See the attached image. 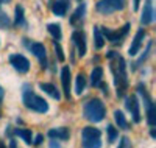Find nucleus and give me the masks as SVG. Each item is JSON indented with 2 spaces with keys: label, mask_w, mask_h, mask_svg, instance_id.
Returning <instances> with one entry per match:
<instances>
[{
  "label": "nucleus",
  "mask_w": 156,
  "mask_h": 148,
  "mask_svg": "<svg viewBox=\"0 0 156 148\" xmlns=\"http://www.w3.org/2000/svg\"><path fill=\"white\" fill-rule=\"evenodd\" d=\"M3 95H5V90H3L2 86H0V114H2V101H3Z\"/></svg>",
  "instance_id": "nucleus-32"
},
{
  "label": "nucleus",
  "mask_w": 156,
  "mask_h": 148,
  "mask_svg": "<svg viewBox=\"0 0 156 148\" xmlns=\"http://www.w3.org/2000/svg\"><path fill=\"white\" fill-rule=\"evenodd\" d=\"M94 42H95V48H103L105 45V37H103L101 31H100V26H94Z\"/></svg>",
  "instance_id": "nucleus-23"
},
{
  "label": "nucleus",
  "mask_w": 156,
  "mask_h": 148,
  "mask_svg": "<svg viewBox=\"0 0 156 148\" xmlns=\"http://www.w3.org/2000/svg\"><path fill=\"white\" fill-rule=\"evenodd\" d=\"M30 50L37 58V61H39L42 69H47L48 62H47V50H45V47L42 44H39V42H33V44H30Z\"/></svg>",
  "instance_id": "nucleus-8"
},
{
  "label": "nucleus",
  "mask_w": 156,
  "mask_h": 148,
  "mask_svg": "<svg viewBox=\"0 0 156 148\" xmlns=\"http://www.w3.org/2000/svg\"><path fill=\"white\" fill-rule=\"evenodd\" d=\"M139 3H140V0H133V9L134 11L139 9Z\"/></svg>",
  "instance_id": "nucleus-33"
},
{
  "label": "nucleus",
  "mask_w": 156,
  "mask_h": 148,
  "mask_svg": "<svg viewBox=\"0 0 156 148\" xmlns=\"http://www.w3.org/2000/svg\"><path fill=\"white\" fill-rule=\"evenodd\" d=\"M126 0H100L97 3V11L101 14H112L114 11H120L125 8Z\"/></svg>",
  "instance_id": "nucleus-5"
},
{
  "label": "nucleus",
  "mask_w": 156,
  "mask_h": 148,
  "mask_svg": "<svg viewBox=\"0 0 156 148\" xmlns=\"http://www.w3.org/2000/svg\"><path fill=\"white\" fill-rule=\"evenodd\" d=\"M139 100H137V97L136 95H131V97H128L126 98V107H128V111L131 112V115H133V120L136 123H139L140 122V111H139Z\"/></svg>",
  "instance_id": "nucleus-10"
},
{
  "label": "nucleus",
  "mask_w": 156,
  "mask_h": 148,
  "mask_svg": "<svg viewBox=\"0 0 156 148\" xmlns=\"http://www.w3.org/2000/svg\"><path fill=\"white\" fill-rule=\"evenodd\" d=\"M47 134H48V137H51V139L67 140V139H69V136H70V131H69V128L61 126V128H53V129H50Z\"/></svg>",
  "instance_id": "nucleus-15"
},
{
  "label": "nucleus",
  "mask_w": 156,
  "mask_h": 148,
  "mask_svg": "<svg viewBox=\"0 0 156 148\" xmlns=\"http://www.w3.org/2000/svg\"><path fill=\"white\" fill-rule=\"evenodd\" d=\"M103 78V69L101 67H95V69L92 70V73H90V84H92L94 87H97Z\"/></svg>",
  "instance_id": "nucleus-17"
},
{
  "label": "nucleus",
  "mask_w": 156,
  "mask_h": 148,
  "mask_svg": "<svg viewBox=\"0 0 156 148\" xmlns=\"http://www.w3.org/2000/svg\"><path fill=\"white\" fill-rule=\"evenodd\" d=\"M55 51H56V56H58V59L62 62L64 59H66V56H64V53H62V48H61V45L55 41Z\"/></svg>",
  "instance_id": "nucleus-29"
},
{
  "label": "nucleus",
  "mask_w": 156,
  "mask_h": 148,
  "mask_svg": "<svg viewBox=\"0 0 156 148\" xmlns=\"http://www.w3.org/2000/svg\"><path fill=\"white\" fill-rule=\"evenodd\" d=\"M128 28H129V23H126L120 31H119V30L112 31V30H109V28H105V26H100V31H101L103 37H105L106 41H109L111 44L117 45V44H122L123 37H125L126 33H128Z\"/></svg>",
  "instance_id": "nucleus-6"
},
{
  "label": "nucleus",
  "mask_w": 156,
  "mask_h": 148,
  "mask_svg": "<svg viewBox=\"0 0 156 148\" xmlns=\"http://www.w3.org/2000/svg\"><path fill=\"white\" fill-rule=\"evenodd\" d=\"M83 114L84 117L92 123H98L101 122L106 115V107L103 104L101 100L98 98H94V100H89L86 104H84V109H83Z\"/></svg>",
  "instance_id": "nucleus-2"
},
{
  "label": "nucleus",
  "mask_w": 156,
  "mask_h": 148,
  "mask_svg": "<svg viewBox=\"0 0 156 148\" xmlns=\"http://www.w3.org/2000/svg\"><path fill=\"white\" fill-rule=\"evenodd\" d=\"M9 64L14 67V70H17L19 73H27L30 70V61L23 55H19V53L9 56Z\"/></svg>",
  "instance_id": "nucleus-7"
},
{
  "label": "nucleus",
  "mask_w": 156,
  "mask_h": 148,
  "mask_svg": "<svg viewBox=\"0 0 156 148\" xmlns=\"http://www.w3.org/2000/svg\"><path fill=\"white\" fill-rule=\"evenodd\" d=\"M78 2H81V0H78Z\"/></svg>",
  "instance_id": "nucleus-36"
},
{
  "label": "nucleus",
  "mask_w": 156,
  "mask_h": 148,
  "mask_svg": "<svg viewBox=\"0 0 156 148\" xmlns=\"http://www.w3.org/2000/svg\"><path fill=\"white\" fill-rule=\"evenodd\" d=\"M70 8V0H55L53 5H51V11H53V14L62 17L66 16L67 9Z\"/></svg>",
  "instance_id": "nucleus-14"
},
{
  "label": "nucleus",
  "mask_w": 156,
  "mask_h": 148,
  "mask_svg": "<svg viewBox=\"0 0 156 148\" xmlns=\"http://www.w3.org/2000/svg\"><path fill=\"white\" fill-rule=\"evenodd\" d=\"M39 87H41L45 93H48V95L51 98H55V100H61V93L59 90L53 86V84H50V83H39Z\"/></svg>",
  "instance_id": "nucleus-16"
},
{
  "label": "nucleus",
  "mask_w": 156,
  "mask_h": 148,
  "mask_svg": "<svg viewBox=\"0 0 156 148\" xmlns=\"http://www.w3.org/2000/svg\"><path fill=\"white\" fill-rule=\"evenodd\" d=\"M61 83L66 98H70V69L67 65H64L61 69Z\"/></svg>",
  "instance_id": "nucleus-13"
},
{
  "label": "nucleus",
  "mask_w": 156,
  "mask_h": 148,
  "mask_svg": "<svg viewBox=\"0 0 156 148\" xmlns=\"http://www.w3.org/2000/svg\"><path fill=\"white\" fill-rule=\"evenodd\" d=\"M8 2H11V0H0V3H8Z\"/></svg>",
  "instance_id": "nucleus-35"
},
{
  "label": "nucleus",
  "mask_w": 156,
  "mask_h": 148,
  "mask_svg": "<svg viewBox=\"0 0 156 148\" xmlns=\"http://www.w3.org/2000/svg\"><path fill=\"white\" fill-rule=\"evenodd\" d=\"M84 12H86V5L81 3L80 6L76 8V11L73 12V16L70 17V23H72V25H76L78 20H81V19L84 17Z\"/></svg>",
  "instance_id": "nucleus-20"
},
{
  "label": "nucleus",
  "mask_w": 156,
  "mask_h": 148,
  "mask_svg": "<svg viewBox=\"0 0 156 148\" xmlns=\"http://www.w3.org/2000/svg\"><path fill=\"white\" fill-rule=\"evenodd\" d=\"M42 140H44V136H42V134H37L33 143H34V145H41V143H42Z\"/></svg>",
  "instance_id": "nucleus-30"
},
{
  "label": "nucleus",
  "mask_w": 156,
  "mask_h": 148,
  "mask_svg": "<svg viewBox=\"0 0 156 148\" xmlns=\"http://www.w3.org/2000/svg\"><path fill=\"white\" fill-rule=\"evenodd\" d=\"M147 107V122L150 126H154L156 125V107H154V103H150Z\"/></svg>",
  "instance_id": "nucleus-19"
},
{
  "label": "nucleus",
  "mask_w": 156,
  "mask_h": 148,
  "mask_svg": "<svg viewBox=\"0 0 156 148\" xmlns=\"http://www.w3.org/2000/svg\"><path fill=\"white\" fill-rule=\"evenodd\" d=\"M83 146L86 148H98L101 146V132L94 126H86L83 129Z\"/></svg>",
  "instance_id": "nucleus-4"
},
{
  "label": "nucleus",
  "mask_w": 156,
  "mask_h": 148,
  "mask_svg": "<svg viewBox=\"0 0 156 148\" xmlns=\"http://www.w3.org/2000/svg\"><path fill=\"white\" fill-rule=\"evenodd\" d=\"M86 87V76L83 73H78L76 75V84H75V92L78 93V95H81L83 90Z\"/></svg>",
  "instance_id": "nucleus-24"
},
{
  "label": "nucleus",
  "mask_w": 156,
  "mask_h": 148,
  "mask_svg": "<svg viewBox=\"0 0 156 148\" xmlns=\"http://www.w3.org/2000/svg\"><path fill=\"white\" fill-rule=\"evenodd\" d=\"M0 5H2V3H0Z\"/></svg>",
  "instance_id": "nucleus-37"
},
{
  "label": "nucleus",
  "mask_w": 156,
  "mask_h": 148,
  "mask_svg": "<svg viewBox=\"0 0 156 148\" xmlns=\"http://www.w3.org/2000/svg\"><path fill=\"white\" fill-rule=\"evenodd\" d=\"M120 146H131V142H129L128 137H123L122 142H120Z\"/></svg>",
  "instance_id": "nucleus-31"
},
{
  "label": "nucleus",
  "mask_w": 156,
  "mask_h": 148,
  "mask_svg": "<svg viewBox=\"0 0 156 148\" xmlns=\"http://www.w3.org/2000/svg\"><path fill=\"white\" fill-rule=\"evenodd\" d=\"M108 59H111V72L114 75V84L117 89V97H125L128 89V78H126V65L123 58L115 51H109L106 55Z\"/></svg>",
  "instance_id": "nucleus-1"
},
{
  "label": "nucleus",
  "mask_w": 156,
  "mask_h": 148,
  "mask_svg": "<svg viewBox=\"0 0 156 148\" xmlns=\"http://www.w3.org/2000/svg\"><path fill=\"white\" fill-rule=\"evenodd\" d=\"M154 19V12H153V5L151 0H145L144 9H142V16H140V23L142 25H150Z\"/></svg>",
  "instance_id": "nucleus-12"
},
{
  "label": "nucleus",
  "mask_w": 156,
  "mask_h": 148,
  "mask_svg": "<svg viewBox=\"0 0 156 148\" xmlns=\"http://www.w3.org/2000/svg\"><path fill=\"white\" fill-rule=\"evenodd\" d=\"M151 44H153V42L150 41V42H148V45H147V50H145V55H142V56L139 58V61H137V62H136V64L133 65V70H136L137 67H139V65H140L142 62H144L145 59H147V56H148V53H150V50H151Z\"/></svg>",
  "instance_id": "nucleus-27"
},
{
  "label": "nucleus",
  "mask_w": 156,
  "mask_h": 148,
  "mask_svg": "<svg viewBox=\"0 0 156 148\" xmlns=\"http://www.w3.org/2000/svg\"><path fill=\"white\" fill-rule=\"evenodd\" d=\"M50 146H59L58 142H50Z\"/></svg>",
  "instance_id": "nucleus-34"
},
{
  "label": "nucleus",
  "mask_w": 156,
  "mask_h": 148,
  "mask_svg": "<svg viewBox=\"0 0 156 148\" xmlns=\"http://www.w3.org/2000/svg\"><path fill=\"white\" fill-rule=\"evenodd\" d=\"M144 37H145V30L144 28L137 30V33H136V36L133 39V44H131V47H129V50H128L129 56H136L139 53V50L142 47V42H144Z\"/></svg>",
  "instance_id": "nucleus-11"
},
{
  "label": "nucleus",
  "mask_w": 156,
  "mask_h": 148,
  "mask_svg": "<svg viewBox=\"0 0 156 148\" xmlns=\"http://www.w3.org/2000/svg\"><path fill=\"white\" fill-rule=\"evenodd\" d=\"M72 42H73V45H75L76 50H78V56H81V58H83V56L86 55V50H87L84 33L80 31V30H75V31L72 33Z\"/></svg>",
  "instance_id": "nucleus-9"
},
{
  "label": "nucleus",
  "mask_w": 156,
  "mask_h": 148,
  "mask_svg": "<svg viewBox=\"0 0 156 148\" xmlns=\"http://www.w3.org/2000/svg\"><path fill=\"white\" fill-rule=\"evenodd\" d=\"M22 100H23V104L28 107V109L34 111V112H47L48 111V103L42 98L39 97L37 93H34L33 90H23V95H22Z\"/></svg>",
  "instance_id": "nucleus-3"
},
{
  "label": "nucleus",
  "mask_w": 156,
  "mask_h": 148,
  "mask_svg": "<svg viewBox=\"0 0 156 148\" xmlns=\"http://www.w3.org/2000/svg\"><path fill=\"white\" fill-rule=\"evenodd\" d=\"M9 26V17L5 14V12H0V28H8Z\"/></svg>",
  "instance_id": "nucleus-28"
},
{
  "label": "nucleus",
  "mask_w": 156,
  "mask_h": 148,
  "mask_svg": "<svg viewBox=\"0 0 156 148\" xmlns=\"http://www.w3.org/2000/svg\"><path fill=\"white\" fill-rule=\"evenodd\" d=\"M48 33L51 34V37L55 39V41H59V39L62 37V31H61V25L59 23H50L47 26Z\"/></svg>",
  "instance_id": "nucleus-18"
},
{
  "label": "nucleus",
  "mask_w": 156,
  "mask_h": 148,
  "mask_svg": "<svg viewBox=\"0 0 156 148\" xmlns=\"http://www.w3.org/2000/svg\"><path fill=\"white\" fill-rule=\"evenodd\" d=\"M19 137H22V140L27 143V145H31L33 143V139H31V131L30 129H23V128H17L14 131Z\"/></svg>",
  "instance_id": "nucleus-21"
},
{
  "label": "nucleus",
  "mask_w": 156,
  "mask_h": 148,
  "mask_svg": "<svg viewBox=\"0 0 156 148\" xmlns=\"http://www.w3.org/2000/svg\"><path fill=\"white\" fill-rule=\"evenodd\" d=\"M25 25V16H23V8L20 5L16 6V17H14V26H23Z\"/></svg>",
  "instance_id": "nucleus-25"
},
{
  "label": "nucleus",
  "mask_w": 156,
  "mask_h": 148,
  "mask_svg": "<svg viewBox=\"0 0 156 148\" xmlns=\"http://www.w3.org/2000/svg\"><path fill=\"white\" fill-rule=\"evenodd\" d=\"M106 132H108V142H114L117 139V136H119V131H117L112 125L106 126Z\"/></svg>",
  "instance_id": "nucleus-26"
},
{
  "label": "nucleus",
  "mask_w": 156,
  "mask_h": 148,
  "mask_svg": "<svg viewBox=\"0 0 156 148\" xmlns=\"http://www.w3.org/2000/svg\"><path fill=\"white\" fill-rule=\"evenodd\" d=\"M114 118H115V123L120 129H128V122L123 115L122 111H114Z\"/></svg>",
  "instance_id": "nucleus-22"
}]
</instances>
